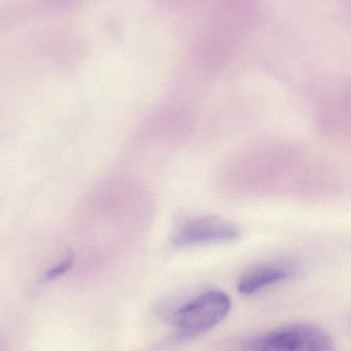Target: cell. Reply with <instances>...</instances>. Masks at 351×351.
I'll return each instance as SVG.
<instances>
[{"instance_id": "obj_3", "label": "cell", "mask_w": 351, "mask_h": 351, "mask_svg": "<svg viewBox=\"0 0 351 351\" xmlns=\"http://www.w3.org/2000/svg\"><path fill=\"white\" fill-rule=\"evenodd\" d=\"M240 237V229L220 217H200L185 223L173 239L177 247H192L204 243H224Z\"/></svg>"}, {"instance_id": "obj_1", "label": "cell", "mask_w": 351, "mask_h": 351, "mask_svg": "<svg viewBox=\"0 0 351 351\" xmlns=\"http://www.w3.org/2000/svg\"><path fill=\"white\" fill-rule=\"evenodd\" d=\"M231 307L232 301L226 293L218 290L202 293L173 315L177 337L189 340L207 333L226 319Z\"/></svg>"}, {"instance_id": "obj_5", "label": "cell", "mask_w": 351, "mask_h": 351, "mask_svg": "<svg viewBox=\"0 0 351 351\" xmlns=\"http://www.w3.org/2000/svg\"><path fill=\"white\" fill-rule=\"evenodd\" d=\"M73 261V255L66 256L60 263H58L57 265L54 266V267L49 268V269L45 272V280H54L63 276L64 274H66V272L72 267Z\"/></svg>"}, {"instance_id": "obj_4", "label": "cell", "mask_w": 351, "mask_h": 351, "mask_svg": "<svg viewBox=\"0 0 351 351\" xmlns=\"http://www.w3.org/2000/svg\"><path fill=\"white\" fill-rule=\"evenodd\" d=\"M295 272H296V267L288 263H275L262 266L243 276L237 288L240 294H256L267 287L292 278Z\"/></svg>"}, {"instance_id": "obj_2", "label": "cell", "mask_w": 351, "mask_h": 351, "mask_svg": "<svg viewBox=\"0 0 351 351\" xmlns=\"http://www.w3.org/2000/svg\"><path fill=\"white\" fill-rule=\"evenodd\" d=\"M247 351H335V342L317 326L293 324L255 338Z\"/></svg>"}]
</instances>
